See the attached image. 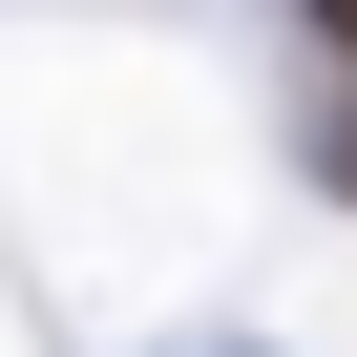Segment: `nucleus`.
I'll return each mask as SVG.
<instances>
[{
	"mask_svg": "<svg viewBox=\"0 0 357 357\" xmlns=\"http://www.w3.org/2000/svg\"><path fill=\"white\" fill-rule=\"evenodd\" d=\"M315 43H336V63H357V0H315Z\"/></svg>",
	"mask_w": 357,
	"mask_h": 357,
	"instance_id": "f257e3e1",
	"label": "nucleus"
}]
</instances>
